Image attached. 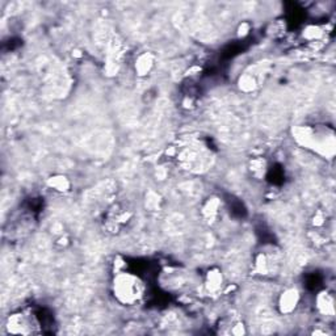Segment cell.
Returning a JSON list of instances; mask_svg holds the SVG:
<instances>
[{
	"instance_id": "1",
	"label": "cell",
	"mask_w": 336,
	"mask_h": 336,
	"mask_svg": "<svg viewBox=\"0 0 336 336\" xmlns=\"http://www.w3.org/2000/svg\"><path fill=\"white\" fill-rule=\"evenodd\" d=\"M144 287L137 276L131 273H119L113 281V293L119 302L136 305L144 297Z\"/></svg>"
},
{
	"instance_id": "2",
	"label": "cell",
	"mask_w": 336,
	"mask_h": 336,
	"mask_svg": "<svg viewBox=\"0 0 336 336\" xmlns=\"http://www.w3.org/2000/svg\"><path fill=\"white\" fill-rule=\"evenodd\" d=\"M7 328H8V332H12V334L32 332L30 318H28L24 314H13L7 320Z\"/></svg>"
},
{
	"instance_id": "3",
	"label": "cell",
	"mask_w": 336,
	"mask_h": 336,
	"mask_svg": "<svg viewBox=\"0 0 336 336\" xmlns=\"http://www.w3.org/2000/svg\"><path fill=\"white\" fill-rule=\"evenodd\" d=\"M298 304V293L294 289L283 293L280 298V309L283 312H291Z\"/></svg>"
},
{
	"instance_id": "4",
	"label": "cell",
	"mask_w": 336,
	"mask_h": 336,
	"mask_svg": "<svg viewBox=\"0 0 336 336\" xmlns=\"http://www.w3.org/2000/svg\"><path fill=\"white\" fill-rule=\"evenodd\" d=\"M154 66V58L150 54L144 53L138 57L136 62V70L140 72V75H146L148 71L151 70Z\"/></svg>"
},
{
	"instance_id": "5",
	"label": "cell",
	"mask_w": 336,
	"mask_h": 336,
	"mask_svg": "<svg viewBox=\"0 0 336 336\" xmlns=\"http://www.w3.org/2000/svg\"><path fill=\"white\" fill-rule=\"evenodd\" d=\"M316 301H318V308L323 314L326 315L334 314V299L331 295H328L327 293H320Z\"/></svg>"
},
{
	"instance_id": "6",
	"label": "cell",
	"mask_w": 336,
	"mask_h": 336,
	"mask_svg": "<svg viewBox=\"0 0 336 336\" xmlns=\"http://www.w3.org/2000/svg\"><path fill=\"white\" fill-rule=\"evenodd\" d=\"M49 184L51 185L54 189L61 191V192H65V191H67V188L70 187V183H69V180H67L66 177H54V179H51V180L49 181Z\"/></svg>"
},
{
	"instance_id": "7",
	"label": "cell",
	"mask_w": 336,
	"mask_h": 336,
	"mask_svg": "<svg viewBox=\"0 0 336 336\" xmlns=\"http://www.w3.org/2000/svg\"><path fill=\"white\" fill-rule=\"evenodd\" d=\"M221 284H222V277L219 273H209V276H208V287H209V289L212 291H216L218 290L219 288H221Z\"/></svg>"
}]
</instances>
